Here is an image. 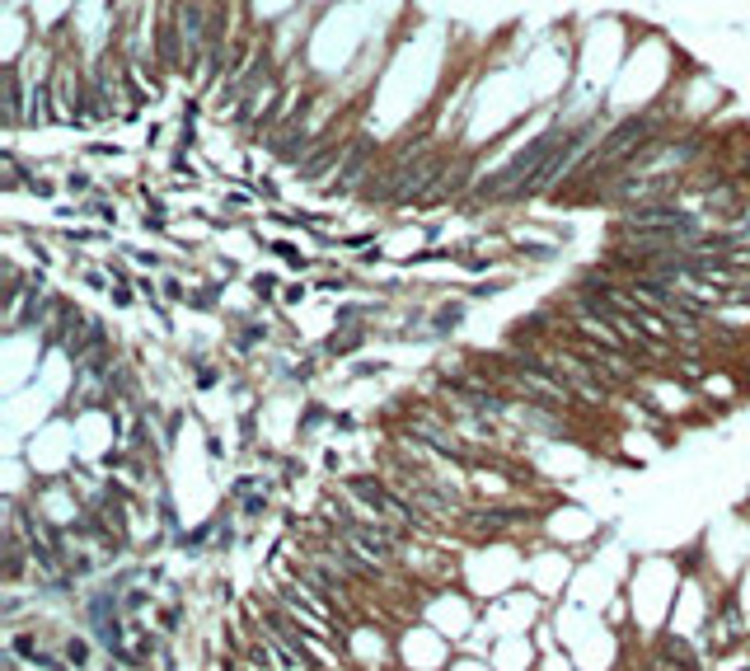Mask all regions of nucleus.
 <instances>
[{
	"mask_svg": "<svg viewBox=\"0 0 750 671\" xmlns=\"http://www.w3.org/2000/svg\"><path fill=\"white\" fill-rule=\"evenodd\" d=\"M347 540H352V550L362 554V559H385L389 554V540L385 535H375V530H362V526H347Z\"/></svg>",
	"mask_w": 750,
	"mask_h": 671,
	"instance_id": "f257e3e1",
	"label": "nucleus"
}]
</instances>
